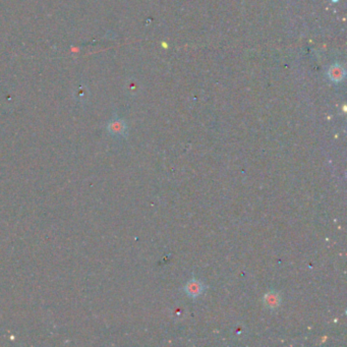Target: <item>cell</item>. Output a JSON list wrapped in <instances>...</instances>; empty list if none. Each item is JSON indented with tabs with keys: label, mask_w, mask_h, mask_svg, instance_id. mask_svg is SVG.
<instances>
[{
	"label": "cell",
	"mask_w": 347,
	"mask_h": 347,
	"mask_svg": "<svg viewBox=\"0 0 347 347\" xmlns=\"http://www.w3.org/2000/svg\"><path fill=\"white\" fill-rule=\"evenodd\" d=\"M280 304H281V296L277 291L271 290L267 292L266 295L264 296V305L268 309L275 310L280 306Z\"/></svg>",
	"instance_id": "obj_3"
},
{
	"label": "cell",
	"mask_w": 347,
	"mask_h": 347,
	"mask_svg": "<svg viewBox=\"0 0 347 347\" xmlns=\"http://www.w3.org/2000/svg\"><path fill=\"white\" fill-rule=\"evenodd\" d=\"M204 290H205L204 284L196 278L191 279L184 286V292L187 293L188 296L192 298H196L200 296L204 292Z\"/></svg>",
	"instance_id": "obj_1"
},
{
	"label": "cell",
	"mask_w": 347,
	"mask_h": 347,
	"mask_svg": "<svg viewBox=\"0 0 347 347\" xmlns=\"http://www.w3.org/2000/svg\"><path fill=\"white\" fill-rule=\"evenodd\" d=\"M328 78L334 84L341 83L345 78V70L339 63H335L330 66L328 71Z\"/></svg>",
	"instance_id": "obj_2"
},
{
	"label": "cell",
	"mask_w": 347,
	"mask_h": 347,
	"mask_svg": "<svg viewBox=\"0 0 347 347\" xmlns=\"http://www.w3.org/2000/svg\"><path fill=\"white\" fill-rule=\"evenodd\" d=\"M113 129L115 130L116 132H122L124 129V125L122 122L120 121H116L113 123Z\"/></svg>",
	"instance_id": "obj_4"
}]
</instances>
